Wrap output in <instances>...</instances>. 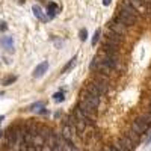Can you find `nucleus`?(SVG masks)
<instances>
[{"mask_svg": "<svg viewBox=\"0 0 151 151\" xmlns=\"http://www.w3.org/2000/svg\"><path fill=\"white\" fill-rule=\"evenodd\" d=\"M101 151H115V150L112 148V145H104V147L101 148Z\"/></svg>", "mask_w": 151, "mask_h": 151, "instance_id": "nucleus-28", "label": "nucleus"}, {"mask_svg": "<svg viewBox=\"0 0 151 151\" xmlns=\"http://www.w3.org/2000/svg\"><path fill=\"white\" fill-rule=\"evenodd\" d=\"M5 137H6V145L8 147H15L18 144V132L15 129V125H9L6 133H5Z\"/></svg>", "mask_w": 151, "mask_h": 151, "instance_id": "nucleus-3", "label": "nucleus"}, {"mask_svg": "<svg viewBox=\"0 0 151 151\" xmlns=\"http://www.w3.org/2000/svg\"><path fill=\"white\" fill-rule=\"evenodd\" d=\"M6 30H8V24L0 20V32H6Z\"/></svg>", "mask_w": 151, "mask_h": 151, "instance_id": "nucleus-25", "label": "nucleus"}, {"mask_svg": "<svg viewBox=\"0 0 151 151\" xmlns=\"http://www.w3.org/2000/svg\"><path fill=\"white\" fill-rule=\"evenodd\" d=\"M106 40H110V41H115V42L121 44V42L124 41V36H119V35H116V33L107 30V38H106Z\"/></svg>", "mask_w": 151, "mask_h": 151, "instance_id": "nucleus-15", "label": "nucleus"}, {"mask_svg": "<svg viewBox=\"0 0 151 151\" xmlns=\"http://www.w3.org/2000/svg\"><path fill=\"white\" fill-rule=\"evenodd\" d=\"M17 2H18V3L21 5V3H24V0H17Z\"/></svg>", "mask_w": 151, "mask_h": 151, "instance_id": "nucleus-33", "label": "nucleus"}, {"mask_svg": "<svg viewBox=\"0 0 151 151\" xmlns=\"http://www.w3.org/2000/svg\"><path fill=\"white\" fill-rule=\"evenodd\" d=\"M104 42L109 44V45H115V47H119V45H121V44H118V42H115V41H110V40H106Z\"/></svg>", "mask_w": 151, "mask_h": 151, "instance_id": "nucleus-27", "label": "nucleus"}, {"mask_svg": "<svg viewBox=\"0 0 151 151\" xmlns=\"http://www.w3.org/2000/svg\"><path fill=\"white\" fill-rule=\"evenodd\" d=\"M142 2H144V0H142Z\"/></svg>", "mask_w": 151, "mask_h": 151, "instance_id": "nucleus-36", "label": "nucleus"}, {"mask_svg": "<svg viewBox=\"0 0 151 151\" xmlns=\"http://www.w3.org/2000/svg\"><path fill=\"white\" fill-rule=\"evenodd\" d=\"M107 29H109L110 32H113V33L119 35V36H125V35H127V32H129V29L125 27L122 23H119L115 17H113V18L107 23Z\"/></svg>", "mask_w": 151, "mask_h": 151, "instance_id": "nucleus-1", "label": "nucleus"}, {"mask_svg": "<svg viewBox=\"0 0 151 151\" xmlns=\"http://www.w3.org/2000/svg\"><path fill=\"white\" fill-rule=\"evenodd\" d=\"M36 113H41V115H47V113H48V110L42 106V107H40V109H38V110H35Z\"/></svg>", "mask_w": 151, "mask_h": 151, "instance_id": "nucleus-26", "label": "nucleus"}, {"mask_svg": "<svg viewBox=\"0 0 151 151\" xmlns=\"http://www.w3.org/2000/svg\"><path fill=\"white\" fill-rule=\"evenodd\" d=\"M2 95H3V92H2V91H0V97H2Z\"/></svg>", "mask_w": 151, "mask_h": 151, "instance_id": "nucleus-34", "label": "nucleus"}, {"mask_svg": "<svg viewBox=\"0 0 151 151\" xmlns=\"http://www.w3.org/2000/svg\"><path fill=\"white\" fill-rule=\"evenodd\" d=\"M101 50H106V52H112V53H119V47H115V45H109L106 42H103V48Z\"/></svg>", "mask_w": 151, "mask_h": 151, "instance_id": "nucleus-18", "label": "nucleus"}, {"mask_svg": "<svg viewBox=\"0 0 151 151\" xmlns=\"http://www.w3.org/2000/svg\"><path fill=\"white\" fill-rule=\"evenodd\" d=\"M47 70H48V60H44V62H41L40 65H36V68L33 70V77H36V79L42 77Z\"/></svg>", "mask_w": 151, "mask_h": 151, "instance_id": "nucleus-8", "label": "nucleus"}, {"mask_svg": "<svg viewBox=\"0 0 151 151\" xmlns=\"http://www.w3.org/2000/svg\"><path fill=\"white\" fill-rule=\"evenodd\" d=\"M98 151H101V150H98Z\"/></svg>", "mask_w": 151, "mask_h": 151, "instance_id": "nucleus-35", "label": "nucleus"}, {"mask_svg": "<svg viewBox=\"0 0 151 151\" xmlns=\"http://www.w3.org/2000/svg\"><path fill=\"white\" fill-rule=\"evenodd\" d=\"M53 130L50 129V127H47V125H41L40 124V130H38V134H40L42 139L47 142V139H48V136H50V133H52Z\"/></svg>", "mask_w": 151, "mask_h": 151, "instance_id": "nucleus-13", "label": "nucleus"}, {"mask_svg": "<svg viewBox=\"0 0 151 151\" xmlns=\"http://www.w3.org/2000/svg\"><path fill=\"white\" fill-rule=\"evenodd\" d=\"M64 95H65V92H64V91H58V92H55V94H53V100H55L56 103H60V101H64V98H65Z\"/></svg>", "mask_w": 151, "mask_h": 151, "instance_id": "nucleus-19", "label": "nucleus"}, {"mask_svg": "<svg viewBox=\"0 0 151 151\" xmlns=\"http://www.w3.org/2000/svg\"><path fill=\"white\" fill-rule=\"evenodd\" d=\"M32 12H33V15L40 20V21H47L48 18H47V15H45V12H44V9L40 6V5H33L32 6Z\"/></svg>", "mask_w": 151, "mask_h": 151, "instance_id": "nucleus-9", "label": "nucleus"}, {"mask_svg": "<svg viewBox=\"0 0 151 151\" xmlns=\"http://www.w3.org/2000/svg\"><path fill=\"white\" fill-rule=\"evenodd\" d=\"M76 60H77V56H73V58H71V59L68 60V64H67V65H65L64 68H62V73H67V71H68L70 68H73V67L76 65Z\"/></svg>", "mask_w": 151, "mask_h": 151, "instance_id": "nucleus-17", "label": "nucleus"}, {"mask_svg": "<svg viewBox=\"0 0 151 151\" xmlns=\"http://www.w3.org/2000/svg\"><path fill=\"white\" fill-rule=\"evenodd\" d=\"M110 2H112V0H103V5H104V6H107Z\"/></svg>", "mask_w": 151, "mask_h": 151, "instance_id": "nucleus-30", "label": "nucleus"}, {"mask_svg": "<svg viewBox=\"0 0 151 151\" xmlns=\"http://www.w3.org/2000/svg\"><path fill=\"white\" fill-rule=\"evenodd\" d=\"M112 148L115 150V151H129V150L125 148V147H124V145H122V144H121V142L118 141V139H116L115 142L112 144Z\"/></svg>", "mask_w": 151, "mask_h": 151, "instance_id": "nucleus-20", "label": "nucleus"}, {"mask_svg": "<svg viewBox=\"0 0 151 151\" xmlns=\"http://www.w3.org/2000/svg\"><path fill=\"white\" fill-rule=\"evenodd\" d=\"M115 18H116L119 23H122L127 29H129V27H132V26H134V24L137 23L133 17H130V15L127 14V12H124V11H121V9L118 11V14L115 15Z\"/></svg>", "mask_w": 151, "mask_h": 151, "instance_id": "nucleus-5", "label": "nucleus"}, {"mask_svg": "<svg viewBox=\"0 0 151 151\" xmlns=\"http://www.w3.org/2000/svg\"><path fill=\"white\" fill-rule=\"evenodd\" d=\"M0 44H2L6 50L12 52V50H14V38L12 36H3V38H0Z\"/></svg>", "mask_w": 151, "mask_h": 151, "instance_id": "nucleus-11", "label": "nucleus"}, {"mask_svg": "<svg viewBox=\"0 0 151 151\" xmlns=\"http://www.w3.org/2000/svg\"><path fill=\"white\" fill-rule=\"evenodd\" d=\"M3 119H5V116H3V115H0V124H2V121H3Z\"/></svg>", "mask_w": 151, "mask_h": 151, "instance_id": "nucleus-32", "label": "nucleus"}, {"mask_svg": "<svg viewBox=\"0 0 151 151\" xmlns=\"http://www.w3.org/2000/svg\"><path fill=\"white\" fill-rule=\"evenodd\" d=\"M100 29H97L95 30V33H94V36H92V45H97V41H98V38H100Z\"/></svg>", "mask_w": 151, "mask_h": 151, "instance_id": "nucleus-24", "label": "nucleus"}, {"mask_svg": "<svg viewBox=\"0 0 151 151\" xmlns=\"http://www.w3.org/2000/svg\"><path fill=\"white\" fill-rule=\"evenodd\" d=\"M100 55L106 56V58H110V59H115V60H118V62H119V59H121L119 53H112V52H106V50H101V52H100Z\"/></svg>", "mask_w": 151, "mask_h": 151, "instance_id": "nucleus-16", "label": "nucleus"}, {"mask_svg": "<svg viewBox=\"0 0 151 151\" xmlns=\"http://www.w3.org/2000/svg\"><path fill=\"white\" fill-rule=\"evenodd\" d=\"M150 103H151V101H150Z\"/></svg>", "mask_w": 151, "mask_h": 151, "instance_id": "nucleus-37", "label": "nucleus"}, {"mask_svg": "<svg viewBox=\"0 0 151 151\" xmlns=\"http://www.w3.org/2000/svg\"><path fill=\"white\" fill-rule=\"evenodd\" d=\"M127 2H129V3L132 5V6H134V8H136L137 11H139V8H141V6L144 5V2H142V0H127Z\"/></svg>", "mask_w": 151, "mask_h": 151, "instance_id": "nucleus-21", "label": "nucleus"}, {"mask_svg": "<svg viewBox=\"0 0 151 151\" xmlns=\"http://www.w3.org/2000/svg\"><path fill=\"white\" fill-rule=\"evenodd\" d=\"M59 12V6L56 5V3H53V2H50L48 5H47V9H45V15H47V18L48 20H52V18H55L56 17V14Z\"/></svg>", "mask_w": 151, "mask_h": 151, "instance_id": "nucleus-10", "label": "nucleus"}, {"mask_svg": "<svg viewBox=\"0 0 151 151\" xmlns=\"http://www.w3.org/2000/svg\"><path fill=\"white\" fill-rule=\"evenodd\" d=\"M60 136H62V139H64V141H67V142H73V137H74V129L71 127V124L68 122V119H65L64 122H62Z\"/></svg>", "mask_w": 151, "mask_h": 151, "instance_id": "nucleus-4", "label": "nucleus"}, {"mask_svg": "<svg viewBox=\"0 0 151 151\" xmlns=\"http://www.w3.org/2000/svg\"><path fill=\"white\" fill-rule=\"evenodd\" d=\"M118 141H119V142H121V144H122V145H124L125 148H127L129 151H133V150L136 148V145H134V144H133V142H132V141L129 139V137H125L124 134L118 137Z\"/></svg>", "mask_w": 151, "mask_h": 151, "instance_id": "nucleus-14", "label": "nucleus"}, {"mask_svg": "<svg viewBox=\"0 0 151 151\" xmlns=\"http://www.w3.org/2000/svg\"><path fill=\"white\" fill-rule=\"evenodd\" d=\"M147 134H148V137H147V141H145V144L148 145V144L151 142V133H147Z\"/></svg>", "mask_w": 151, "mask_h": 151, "instance_id": "nucleus-29", "label": "nucleus"}, {"mask_svg": "<svg viewBox=\"0 0 151 151\" xmlns=\"http://www.w3.org/2000/svg\"><path fill=\"white\" fill-rule=\"evenodd\" d=\"M15 80H17V76H9V77H6V79L3 80V85H5V86H9L11 83H14Z\"/></svg>", "mask_w": 151, "mask_h": 151, "instance_id": "nucleus-22", "label": "nucleus"}, {"mask_svg": "<svg viewBox=\"0 0 151 151\" xmlns=\"http://www.w3.org/2000/svg\"><path fill=\"white\" fill-rule=\"evenodd\" d=\"M79 38H80V41H86V38H88V30H86V29H80Z\"/></svg>", "mask_w": 151, "mask_h": 151, "instance_id": "nucleus-23", "label": "nucleus"}, {"mask_svg": "<svg viewBox=\"0 0 151 151\" xmlns=\"http://www.w3.org/2000/svg\"><path fill=\"white\" fill-rule=\"evenodd\" d=\"M119 9H121V11H124V12H127V14H129L130 17H133L136 21H139V18H141V12L137 11L134 6H132V5L127 2V0H124V2L121 3Z\"/></svg>", "mask_w": 151, "mask_h": 151, "instance_id": "nucleus-6", "label": "nucleus"}, {"mask_svg": "<svg viewBox=\"0 0 151 151\" xmlns=\"http://www.w3.org/2000/svg\"><path fill=\"white\" fill-rule=\"evenodd\" d=\"M97 58H98V60L101 62V64H104L109 70H112V71H118V70H119V62H118V60L110 59V58H106V56H101V55H98Z\"/></svg>", "mask_w": 151, "mask_h": 151, "instance_id": "nucleus-7", "label": "nucleus"}, {"mask_svg": "<svg viewBox=\"0 0 151 151\" xmlns=\"http://www.w3.org/2000/svg\"><path fill=\"white\" fill-rule=\"evenodd\" d=\"M122 134H124L125 137H129V139H130L134 145H137V144L141 142V136H139V134H136L133 130H127V132H124Z\"/></svg>", "mask_w": 151, "mask_h": 151, "instance_id": "nucleus-12", "label": "nucleus"}, {"mask_svg": "<svg viewBox=\"0 0 151 151\" xmlns=\"http://www.w3.org/2000/svg\"><path fill=\"white\" fill-rule=\"evenodd\" d=\"M147 112H148V113H150V115H151V103H150V104L147 106Z\"/></svg>", "mask_w": 151, "mask_h": 151, "instance_id": "nucleus-31", "label": "nucleus"}, {"mask_svg": "<svg viewBox=\"0 0 151 151\" xmlns=\"http://www.w3.org/2000/svg\"><path fill=\"white\" fill-rule=\"evenodd\" d=\"M80 101L89 104V106L94 107V109H98V106H100V98L95 97V95H92L91 92H88L85 88L80 91Z\"/></svg>", "mask_w": 151, "mask_h": 151, "instance_id": "nucleus-2", "label": "nucleus"}]
</instances>
